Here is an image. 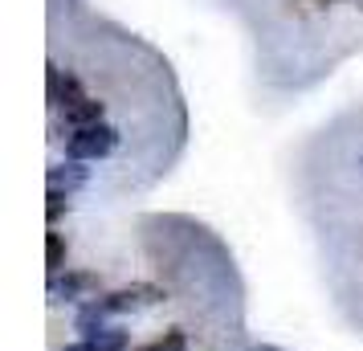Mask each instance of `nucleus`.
<instances>
[{"mask_svg":"<svg viewBox=\"0 0 363 351\" xmlns=\"http://www.w3.org/2000/svg\"><path fill=\"white\" fill-rule=\"evenodd\" d=\"M45 266H50V278H57L66 269V241H62V233H45Z\"/></svg>","mask_w":363,"mask_h":351,"instance_id":"6","label":"nucleus"},{"mask_svg":"<svg viewBox=\"0 0 363 351\" xmlns=\"http://www.w3.org/2000/svg\"><path fill=\"white\" fill-rule=\"evenodd\" d=\"M118 143V131L115 127H106V123H99V127H82V131L69 135V160H102V155H111Z\"/></svg>","mask_w":363,"mask_h":351,"instance_id":"1","label":"nucleus"},{"mask_svg":"<svg viewBox=\"0 0 363 351\" xmlns=\"http://www.w3.org/2000/svg\"><path fill=\"white\" fill-rule=\"evenodd\" d=\"M62 213H66V192H62V188H50V204H45V217L57 221Z\"/></svg>","mask_w":363,"mask_h":351,"instance_id":"8","label":"nucleus"},{"mask_svg":"<svg viewBox=\"0 0 363 351\" xmlns=\"http://www.w3.org/2000/svg\"><path fill=\"white\" fill-rule=\"evenodd\" d=\"M82 86H78V78H69V74H62L57 66H50V102L53 106H74V102H82Z\"/></svg>","mask_w":363,"mask_h":351,"instance_id":"2","label":"nucleus"},{"mask_svg":"<svg viewBox=\"0 0 363 351\" xmlns=\"http://www.w3.org/2000/svg\"><path fill=\"white\" fill-rule=\"evenodd\" d=\"M69 351H127V335L115 327H102V331L86 335L82 343H74Z\"/></svg>","mask_w":363,"mask_h":351,"instance_id":"4","label":"nucleus"},{"mask_svg":"<svg viewBox=\"0 0 363 351\" xmlns=\"http://www.w3.org/2000/svg\"><path fill=\"white\" fill-rule=\"evenodd\" d=\"M90 290H99V278L94 274H57V278H50V294H66V299H82V294H90Z\"/></svg>","mask_w":363,"mask_h":351,"instance_id":"3","label":"nucleus"},{"mask_svg":"<svg viewBox=\"0 0 363 351\" xmlns=\"http://www.w3.org/2000/svg\"><path fill=\"white\" fill-rule=\"evenodd\" d=\"M66 123L74 127V131H82V127H99L102 123V102L82 99V102H74V106H66Z\"/></svg>","mask_w":363,"mask_h":351,"instance_id":"5","label":"nucleus"},{"mask_svg":"<svg viewBox=\"0 0 363 351\" xmlns=\"http://www.w3.org/2000/svg\"><path fill=\"white\" fill-rule=\"evenodd\" d=\"M135 351H184V335L167 331L164 339H151V343H143V347H135Z\"/></svg>","mask_w":363,"mask_h":351,"instance_id":"7","label":"nucleus"}]
</instances>
